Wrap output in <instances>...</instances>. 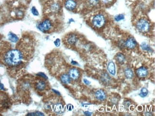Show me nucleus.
<instances>
[{"label": "nucleus", "instance_id": "13", "mask_svg": "<svg viewBox=\"0 0 155 116\" xmlns=\"http://www.w3.org/2000/svg\"><path fill=\"white\" fill-rule=\"evenodd\" d=\"M61 80L64 84H67L71 82V78L68 74H63L61 76Z\"/></svg>", "mask_w": 155, "mask_h": 116}, {"label": "nucleus", "instance_id": "24", "mask_svg": "<svg viewBox=\"0 0 155 116\" xmlns=\"http://www.w3.org/2000/svg\"><path fill=\"white\" fill-rule=\"evenodd\" d=\"M54 45L56 46V47H59L60 46V40L59 39H57L54 42Z\"/></svg>", "mask_w": 155, "mask_h": 116}, {"label": "nucleus", "instance_id": "6", "mask_svg": "<svg viewBox=\"0 0 155 116\" xmlns=\"http://www.w3.org/2000/svg\"><path fill=\"white\" fill-rule=\"evenodd\" d=\"M64 6L69 10H73L77 7V2L75 0H66Z\"/></svg>", "mask_w": 155, "mask_h": 116}, {"label": "nucleus", "instance_id": "28", "mask_svg": "<svg viewBox=\"0 0 155 116\" xmlns=\"http://www.w3.org/2000/svg\"><path fill=\"white\" fill-rule=\"evenodd\" d=\"M0 89L2 90H5L4 85L1 82H0Z\"/></svg>", "mask_w": 155, "mask_h": 116}, {"label": "nucleus", "instance_id": "7", "mask_svg": "<svg viewBox=\"0 0 155 116\" xmlns=\"http://www.w3.org/2000/svg\"><path fill=\"white\" fill-rule=\"evenodd\" d=\"M65 40L66 42L69 45H74L78 42V36H76V35L73 34H69L67 36Z\"/></svg>", "mask_w": 155, "mask_h": 116}, {"label": "nucleus", "instance_id": "9", "mask_svg": "<svg viewBox=\"0 0 155 116\" xmlns=\"http://www.w3.org/2000/svg\"><path fill=\"white\" fill-rule=\"evenodd\" d=\"M125 45L127 48L133 49L136 46L137 42L136 40L133 38H129L126 40Z\"/></svg>", "mask_w": 155, "mask_h": 116}, {"label": "nucleus", "instance_id": "17", "mask_svg": "<svg viewBox=\"0 0 155 116\" xmlns=\"http://www.w3.org/2000/svg\"><path fill=\"white\" fill-rule=\"evenodd\" d=\"M141 47L142 50H146L147 52H152V48H150L149 45H148L145 42H143L141 44Z\"/></svg>", "mask_w": 155, "mask_h": 116}, {"label": "nucleus", "instance_id": "25", "mask_svg": "<svg viewBox=\"0 0 155 116\" xmlns=\"http://www.w3.org/2000/svg\"><path fill=\"white\" fill-rule=\"evenodd\" d=\"M37 75H38L39 76L42 77L44 78L45 79H47L48 78L46 76V75L45 74H44V73L39 72V73L37 74Z\"/></svg>", "mask_w": 155, "mask_h": 116}, {"label": "nucleus", "instance_id": "2", "mask_svg": "<svg viewBox=\"0 0 155 116\" xmlns=\"http://www.w3.org/2000/svg\"><path fill=\"white\" fill-rule=\"evenodd\" d=\"M61 9V4L59 0H50L45 4V10L49 12L57 13Z\"/></svg>", "mask_w": 155, "mask_h": 116}, {"label": "nucleus", "instance_id": "31", "mask_svg": "<svg viewBox=\"0 0 155 116\" xmlns=\"http://www.w3.org/2000/svg\"><path fill=\"white\" fill-rule=\"evenodd\" d=\"M71 63H72L73 65H76V64H78V62H75V61H73V60H72V61Z\"/></svg>", "mask_w": 155, "mask_h": 116}, {"label": "nucleus", "instance_id": "22", "mask_svg": "<svg viewBox=\"0 0 155 116\" xmlns=\"http://www.w3.org/2000/svg\"><path fill=\"white\" fill-rule=\"evenodd\" d=\"M28 115H29V116H44V114L40 112H36L34 113H29Z\"/></svg>", "mask_w": 155, "mask_h": 116}, {"label": "nucleus", "instance_id": "10", "mask_svg": "<svg viewBox=\"0 0 155 116\" xmlns=\"http://www.w3.org/2000/svg\"><path fill=\"white\" fill-rule=\"evenodd\" d=\"M136 74L139 77L145 78L148 74V70L145 67H142L136 70Z\"/></svg>", "mask_w": 155, "mask_h": 116}, {"label": "nucleus", "instance_id": "16", "mask_svg": "<svg viewBox=\"0 0 155 116\" xmlns=\"http://www.w3.org/2000/svg\"><path fill=\"white\" fill-rule=\"evenodd\" d=\"M116 60L119 63H123L125 60V56L121 53H118L116 54Z\"/></svg>", "mask_w": 155, "mask_h": 116}, {"label": "nucleus", "instance_id": "27", "mask_svg": "<svg viewBox=\"0 0 155 116\" xmlns=\"http://www.w3.org/2000/svg\"><path fill=\"white\" fill-rule=\"evenodd\" d=\"M84 113L86 116H91L92 114V113L89 111H86L84 112Z\"/></svg>", "mask_w": 155, "mask_h": 116}, {"label": "nucleus", "instance_id": "14", "mask_svg": "<svg viewBox=\"0 0 155 116\" xmlns=\"http://www.w3.org/2000/svg\"><path fill=\"white\" fill-rule=\"evenodd\" d=\"M46 86V85L45 82L43 80H41L37 83V84H36V88L38 90L41 91L43 90L45 88Z\"/></svg>", "mask_w": 155, "mask_h": 116}, {"label": "nucleus", "instance_id": "21", "mask_svg": "<svg viewBox=\"0 0 155 116\" xmlns=\"http://www.w3.org/2000/svg\"><path fill=\"white\" fill-rule=\"evenodd\" d=\"M31 11H32V14L34 15V16H38L39 15L38 11V10L36 9V8L34 6L32 7Z\"/></svg>", "mask_w": 155, "mask_h": 116}, {"label": "nucleus", "instance_id": "12", "mask_svg": "<svg viewBox=\"0 0 155 116\" xmlns=\"http://www.w3.org/2000/svg\"><path fill=\"white\" fill-rule=\"evenodd\" d=\"M107 69L108 70L109 72L112 75H115L116 74V68H115V64L112 62H110L107 66Z\"/></svg>", "mask_w": 155, "mask_h": 116}, {"label": "nucleus", "instance_id": "23", "mask_svg": "<svg viewBox=\"0 0 155 116\" xmlns=\"http://www.w3.org/2000/svg\"><path fill=\"white\" fill-rule=\"evenodd\" d=\"M89 3L92 5H96L99 2V0H88Z\"/></svg>", "mask_w": 155, "mask_h": 116}, {"label": "nucleus", "instance_id": "5", "mask_svg": "<svg viewBox=\"0 0 155 116\" xmlns=\"http://www.w3.org/2000/svg\"><path fill=\"white\" fill-rule=\"evenodd\" d=\"M92 23L95 27L98 28H100L105 24L106 19L103 15L98 14L94 17Z\"/></svg>", "mask_w": 155, "mask_h": 116}, {"label": "nucleus", "instance_id": "18", "mask_svg": "<svg viewBox=\"0 0 155 116\" xmlns=\"http://www.w3.org/2000/svg\"><path fill=\"white\" fill-rule=\"evenodd\" d=\"M125 76L128 78H131L133 77V72L130 68H127L125 71Z\"/></svg>", "mask_w": 155, "mask_h": 116}, {"label": "nucleus", "instance_id": "19", "mask_svg": "<svg viewBox=\"0 0 155 116\" xmlns=\"http://www.w3.org/2000/svg\"><path fill=\"white\" fill-rule=\"evenodd\" d=\"M148 90L145 88H143L141 90L140 92L139 93V96L142 98H145L146 97L148 94Z\"/></svg>", "mask_w": 155, "mask_h": 116}, {"label": "nucleus", "instance_id": "20", "mask_svg": "<svg viewBox=\"0 0 155 116\" xmlns=\"http://www.w3.org/2000/svg\"><path fill=\"white\" fill-rule=\"evenodd\" d=\"M124 19H125L124 15L123 14H122L117 15L115 17V19L116 22H119V21H120L121 20H123Z\"/></svg>", "mask_w": 155, "mask_h": 116}, {"label": "nucleus", "instance_id": "15", "mask_svg": "<svg viewBox=\"0 0 155 116\" xmlns=\"http://www.w3.org/2000/svg\"><path fill=\"white\" fill-rule=\"evenodd\" d=\"M8 38L9 40L12 42H17L18 41V37L16 34H14L13 32H10L8 34Z\"/></svg>", "mask_w": 155, "mask_h": 116}, {"label": "nucleus", "instance_id": "1", "mask_svg": "<svg viewBox=\"0 0 155 116\" xmlns=\"http://www.w3.org/2000/svg\"><path fill=\"white\" fill-rule=\"evenodd\" d=\"M24 57L23 53L18 49L11 50L5 53L4 61L9 66H15L21 63Z\"/></svg>", "mask_w": 155, "mask_h": 116}, {"label": "nucleus", "instance_id": "3", "mask_svg": "<svg viewBox=\"0 0 155 116\" xmlns=\"http://www.w3.org/2000/svg\"><path fill=\"white\" fill-rule=\"evenodd\" d=\"M150 27L148 21L144 18L139 20L136 24L137 29L142 32H147L149 30Z\"/></svg>", "mask_w": 155, "mask_h": 116}, {"label": "nucleus", "instance_id": "26", "mask_svg": "<svg viewBox=\"0 0 155 116\" xmlns=\"http://www.w3.org/2000/svg\"><path fill=\"white\" fill-rule=\"evenodd\" d=\"M84 83H85L86 84L88 85H90V84L91 83V82H90L89 80H88L87 79H84Z\"/></svg>", "mask_w": 155, "mask_h": 116}, {"label": "nucleus", "instance_id": "11", "mask_svg": "<svg viewBox=\"0 0 155 116\" xmlns=\"http://www.w3.org/2000/svg\"><path fill=\"white\" fill-rule=\"evenodd\" d=\"M96 97L98 100L103 101L106 98V94L103 90H97L95 94Z\"/></svg>", "mask_w": 155, "mask_h": 116}, {"label": "nucleus", "instance_id": "29", "mask_svg": "<svg viewBox=\"0 0 155 116\" xmlns=\"http://www.w3.org/2000/svg\"><path fill=\"white\" fill-rule=\"evenodd\" d=\"M111 0H102V2L105 4H108V2H110Z\"/></svg>", "mask_w": 155, "mask_h": 116}, {"label": "nucleus", "instance_id": "8", "mask_svg": "<svg viewBox=\"0 0 155 116\" xmlns=\"http://www.w3.org/2000/svg\"><path fill=\"white\" fill-rule=\"evenodd\" d=\"M69 76L73 80H76L80 77V72L76 68H71L69 72Z\"/></svg>", "mask_w": 155, "mask_h": 116}, {"label": "nucleus", "instance_id": "4", "mask_svg": "<svg viewBox=\"0 0 155 116\" xmlns=\"http://www.w3.org/2000/svg\"><path fill=\"white\" fill-rule=\"evenodd\" d=\"M53 27L52 22L50 20L46 19L43 20L39 23L37 27L39 30L43 32H47L50 30Z\"/></svg>", "mask_w": 155, "mask_h": 116}, {"label": "nucleus", "instance_id": "30", "mask_svg": "<svg viewBox=\"0 0 155 116\" xmlns=\"http://www.w3.org/2000/svg\"><path fill=\"white\" fill-rule=\"evenodd\" d=\"M53 90V92H54V93H55L57 95H58L59 96H60V92H58V91H57V90Z\"/></svg>", "mask_w": 155, "mask_h": 116}]
</instances>
